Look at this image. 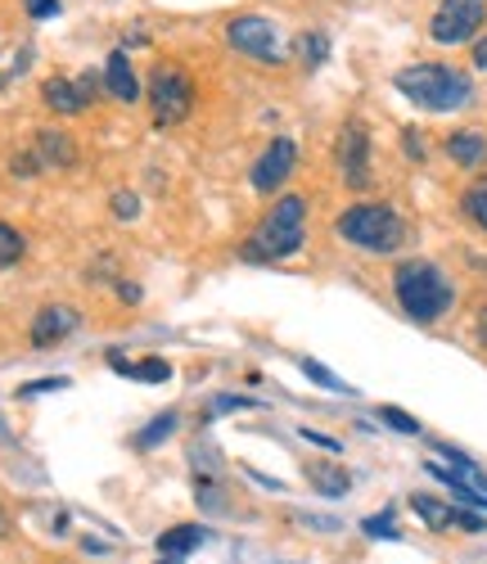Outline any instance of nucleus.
Instances as JSON below:
<instances>
[{
  "instance_id": "0eeeda50",
  "label": "nucleus",
  "mask_w": 487,
  "mask_h": 564,
  "mask_svg": "<svg viewBox=\"0 0 487 564\" xmlns=\"http://www.w3.org/2000/svg\"><path fill=\"white\" fill-rule=\"evenodd\" d=\"M483 19H487V0H443L429 23V36L437 45H461L483 28Z\"/></svg>"
},
{
  "instance_id": "aec40b11",
  "label": "nucleus",
  "mask_w": 487,
  "mask_h": 564,
  "mask_svg": "<svg viewBox=\"0 0 487 564\" xmlns=\"http://www.w3.org/2000/svg\"><path fill=\"white\" fill-rule=\"evenodd\" d=\"M23 253H28L23 235H19L10 221H0V267H14V262H23Z\"/></svg>"
},
{
  "instance_id": "b1692460",
  "label": "nucleus",
  "mask_w": 487,
  "mask_h": 564,
  "mask_svg": "<svg viewBox=\"0 0 487 564\" xmlns=\"http://www.w3.org/2000/svg\"><path fill=\"white\" fill-rule=\"evenodd\" d=\"M303 375H307V380H312V384H321V389H334V393H353V389H348L344 380H338V375H334V370H325L321 361H303Z\"/></svg>"
},
{
  "instance_id": "bb28decb",
  "label": "nucleus",
  "mask_w": 487,
  "mask_h": 564,
  "mask_svg": "<svg viewBox=\"0 0 487 564\" xmlns=\"http://www.w3.org/2000/svg\"><path fill=\"white\" fill-rule=\"evenodd\" d=\"M59 389H68V380H59V375H51V380H32V384H23V389H19V398H36V393H59Z\"/></svg>"
},
{
  "instance_id": "f8f14e48",
  "label": "nucleus",
  "mask_w": 487,
  "mask_h": 564,
  "mask_svg": "<svg viewBox=\"0 0 487 564\" xmlns=\"http://www.w3.org/2000/svg\"><path fill=\"white\" fill-rule=\"evenodd\" d=\"M41 96H45V105H51L55 113H86L90 109V100H86V90L77 86V82H68V77H51L41 86Z\"/></svg>"
},
{
  "instance_id": "c9c22d12",
  "label": "nucleus",
  "mask_w": 487,
  "mask_h": 564,
  "mask_svg": "<svg viewBox=\"0 0 487 564\" xmlns=\"http://www.w3.org/2000/svg\"><path fill=\"white\" fill-rule=\"evenodd\" d=\"M118 299H122V303H140V285H127V280H122V285H118Z\"/></svg>"
},
{
  "instance_id": "58836bf2",
  "label": "nucleus",
  "mask_w": 487,
  "mask_h": 564,
  "mask_svg": "<svg viewBox=\"0 0 487 564\" xmlns=\"http://www.w3.org/2000/svg\"><path fill=\"white\" fill-rule=\"evenodd\" d=\"M159 564H181V560H176V555H163V560H159Z\"/></svg>"
},
{
  "instance_id": "6ab92c4d",
  "label": "nucleus",
  "mask_w": 487,
  "mask_h": 564,
  "mask_svg": "<svg viewBox=\"0 0 487 564\" xmlns=\"http://www.w3.org/2000/svg\"><path fill=\"white\" fill-rule=\"evenodd\" d=\"M176 425H181V420H176V411H163V415H154L150 425H144V430L136 434V447H140V452H154L159 443H167V434H176Z\"/></svg>"
},
{
  "instance_id": "4c0bfd02",
  "label": "nucleus",
  "mask_w": 487,
  "mask_h": 564,
  "mask_svg": "<svg viewBox=\"0 0 487 564\" xmlns=\"http://www.w3.org/2000/svg\"><path fill=\"white\" fill-rule=\"evenodd\" d=\"M0 538H10V520H6V510H0Z\"/></svg>"
},
{
  "instance_id": "7c9ffc66",
  "label": "nucleus",
  "mask_w": 487,
  "mask_h": 564,
  "mask_svg": "<svg viewBox=\"0 0 487 564\" xmlns=\"http://www.w3.org/2000/svg\"><path fill=\"white\" fill-rule=\"evenodd\" d=\"M32 172H41L36 154H14V176H32Z\"/></svg>"
},
{
  "instance_id": "ea45409f",
  "label": "nucleus",
  "mask_w": 487,
  "mask_h": 564,
  "mask_svg": "<svg viewBox=\"0 0 487 564\" xmlns=\"http://www.w3.org/2000/svg\"><path fill=\"white\" fill-rule=\"evenodd\" d=\"M483 339H487V312H483Z\"/></svg>"
},
{
  "instance_id": "7ed1b4c3",
  "label": "nucleus",
  "mask_w": 487,
  "mask_h": 564,
  "mask_svg": "<svg viewBox=\"0 0 487 564\" xmlns=\"http://www.w3.org/2000/svg\"><path fill=\"white\" fill-rule=\"evenodd\" d=\"M307 240V199L299 195H284L262 226L253 230V240L244 245V258L249 262H280V258H294Z\"/></svg>"
},
{
  "instance_id": "72a5a7b5",
  "label": "nucleus",
  "mask_w": 487,
  "mask_h": 564,
  "mask_svg": "<svg viewBox=\"0 0 487 564\" xmlns=\"http://www.w3.org/2000/svg\"><path fill=\"white\" fill-rule=\"evenodd\" d=\"M307 443H316V447H329V452H338V438H329V434H316V430H299Z\"/></svg>"
},
{
  "instance_id": "2f4dec72",
  "label": "nucleus",
  "mask_w": 487,
  "mask_h": 564,
  "mask_svg": "<svg viewBox=\"0 0 487 564\" xmlns=\"http://www.w3.org/2000/svg\"><path fill=\"white\" fill-rule=\"evenodd\" d=\"M402 140H407V154H411V159L420 163V159H424V145H420V131H415V127H407V131H402Z\"/></svg>"
},
{
  "instance_id": "dca6fc26",
  "label": "nucleus",
  "mask_w": 487,
  "mask_h": 564,
  "mask_svg": "<svg viewBox=\"0 0 487 564\" xmlns=\"http://www.w3.org/2000/svg\"><path fill=\"white\" fill-rule=\"evenodd\" d=\"M447 154H452V163H461V167H483L487 140H483L478 131H456V135H447Z\"/></svg>"
},
{
  "instance_id": "5701e85b",
  "label": "nucleus",
  "mask_w": 487,
  "mask_h": 564,
  "mask_svg": "<svg viewBox=\"0 0 487 564\" xmlns=\"http://www.w3.org/2000/svg\"><path fill=\"white\" fill-rule=\"evenodd\" d=\"M361 533L366 538H379V542H402V533H398V524H393V514H370V520L361 524Z\"/></svg>"
},
{
  "instance_id": "393cba45",
  "label": "nucleus",
  "mask_w": 487,
  "mask_h": 564,
  "mask_svg": "<svg viewBox=\"0 0 487 564\" xmlns=\"http://www.w3.org/2000/svg\"><path fill=\"white\" fill-rule=\"evenodd\" d=\"M379 420L388 430H398V434H420V420L415 415H407V411H398V406H383L379 411Z\"/></svg>"
},
{
  "instance_id": "a878e982",
  "label": "nucleus",
  "mask_w": 487,
  "mask_h": 564,
  "mask_svg": "<svg viewBox=\"0 0 487 564\" xmlns=\"http://www.w3.org/2000/svg\"><path fill=\"white\" fill-rule=\"evenodd\" d=\"M303 55H307V68H316L329 55V41L321 32H303Z\"/></svg>"
},
{
  "instance_id": "1a4fd4ad",
  "label": "nucleus",
  "mask_w": 487,
  "mask_h": 564,
  "mask_svg": "<svg viewBox=\"0 0 487 564\" xmlns=\"http://www.w3.org/2000/svg\"><path fill=\"white\" fill-rule=\"evenodd\" d=\"M294 163H299V145L289 135H275L271 145H267V154L253 163V191L258 195H275L280 191V181H289V172H294Z\"/></svg>"
},
{
  "instance_id": "4468645a",
  "label": "nucleus",
  "mask_w": 487,
  "mask_h": 564,
  "mask_svg": "<svg viewBox=\"0 0 487 564\" xmlns=\"http://www.w3.org/2000/svg\"><path fill=\"white\" fill-rule=\"evenodd\" d=\"M204 542H208V529H199V524H176V529L159 533V551L176 555V560H185L190 551H199Z\"/></svg>"
},
{
  "instance_id": "f3484780",
  "label": "nucleus",
  "mask_w": 487,
  "mask_h": 564,
  "mask_svg": "<svg viewBox=\"0 0 487 564\" xmlns=\"http://www.w3.org/2000/svg\"><path fill=\"white\" fill-rule=\"evenodd\" d=\"M411 510L420 514V520L433 529V533H443V529H452L456 524V510L443 501V497H429V492H415L411 497Z\"/></svg>"
},
{
  "instance_id": "9d476101",
  "label": "nucleus",
  "mask_w": 487,
  "mask_h": 564,
  "mask_svg": "<svg viewBox=\"0 0 487 564\" xmlns=\"http://www.w3.org/2000/svg\"><path fill=\"white\" fill-rule=\"evenodd\" d=\"M77 325H82V312H77V307L51 303V307H41L36 321H32V344H36V348H55V344H64L68 335H77Z\"/></svg>"
},
{
  "instance_id": "6e6552de",
  "label": "nucleus",
  "mask_w": 487,
  "mask_h": 564,
  "mask_svg": "<svg viewBox=\"0 0 487 564\" xmlns=\"http://www.w3.org/2000/svg\"><path fill=\"white\" fill-rule=\"evenodd\" d=\"M338 167H344L348 191H366L370 185V135L361 122H348L338 131Z\"/></svg>"
},
{
  "instance_id": "2eb2a0df",
  "label": "nucleus",
  "mask_w": 487,
  "mask_h": 564,
  "mask_svg": "<svg viewBox=\"0 0 487 564\" xmlns=\"http://www.w3.org/2000/svg\"><path fill=\"white\" fill-rule=\"evenodd\" d=\"M105 86L113 90L118 100H127V105H136V100H140V82H136V73H131V64H127V55H109V64H105Z\"/></svg>"
},
{
  "instance_id": "e433bc0d",
  "label": "nucleus",
  "mask_w": 487,
  "mask_h": 564,
  "mask_svg": "<svg viewBox=\"0 0 487 564\" xmlns=\"http://www.w3.org/2000/svg\"><path fill=\"white\" fill-rule=\"evenodd\" d=\"M474 64L487 73V36H478V45H474Z\"/></svg>"
},
{
  "instance_id": "4be33fe9",
  "label": "nucleus",
  "mask_w": 487,
  "mask_h": 564,
  "mask_svg": "<svg viewBox=\"0 0 487 564\" xmlns=\"http://www.w3.org/2000/svg\"><path fill=\"white\" fill-rule=\"evenodd\" d=\"M465 213L487 230V176H483V181H474L469 191H465Z\"/></svg>"
},
{
  "instance_id": "39448f33",
  "label": "nucleus",
  "mask_w": 487,
  "mask_h": 564,
  "mask_svg": "<svg viewBox=\"0 0 487 564\" xmlns=\"http://www.w3.org/2000/svg\"><path fill=\"white\" fill-rule=\"evenodd\" d=\"M150 109H154L159 127H176V122L190 118V109H194V82H190L185 68L159 64L150 73Z\"/></svg>"
},
{
  "instance_id": "f257e3e1",
  "label": "nucleus",
  "mask_w": 487,
  "mask_h": 564,
  "mask_svg": "<svg viewBox=\"0 0 487 564\" xmlns=\"http://www.w3.org/2000/svg\"><path fill=\"white\" fill-rule=\"evenodd\" d=\"M393 86L424 113H456L474 100V82L447 64H411L393 77Z\"/></svg>"
},
{
  "instance_id": "473e14b6",
  "label": "nucleus",
  "mask_w": 487,
  "mask_h": 564,
  "mask_svg": "<svg viewBox=\"0 0 487 564\" xmlns=\"http://www.w3.org/2000/svg\"><path fill=\"white\" fill-rule=\"evenodd\" d=\"M199 506H204V510H221V492L208 488V484H199Z\"/></svg>"
},
{
  "instance_id": "412c9836",
  "label": "nucleus",
  "mask_w": 487,
  "mask_h": 564,
  "mask_svg": "<svg viewBox=\"0 0 487 564\" xmlns=\"http://www.w3.org/2000/svg\"><path fill=\"white\" fill-rule=\"evenodd\" d=\"M253 406H258V398H239V393H221V398H213V402H208L204 420H217V415H235V411H253Z\"/></svg>"
},
{
  "instance_id": "f03ea898",
  "label": "nucleus",
  "mask_w": 487,
  "mask_h": 564,
  "mask_svg": "<svg viewBox=\"0 0 487 564\" xmlns=\"http://www.w3.org/2000/svg\"><path fill=\"white\" fill-rule=\"evenodd\" d=\"M393 294L402 303V312L420 325H433L437 316H447L452 303H456V290H452V280L443 275V267H433L424 258H411L398 267L393 275Z\"/></svg>"
},
{
  "instance_id": "9b49d317",
  "label": "nucleus",
  "mask_w": 487,
  "mask_h": 564,
  "mask_svg": "<svg viewBox=\"0 0 487 564\" xmlns=\"http://www.w3.org/2000/svg\"><path fill=\"white\" fill-rule=\"evenodd\" d=\"M32 154H36V163L41 167H73L77 163V150H73V135H64V131H36V145H32Z\"/></svg>"
},
{
  "instance_id": "c85d7f7f",
  "label": "nucleus",
  "mask_w": 487,
  "mask_h": 564,
  "mask_svg": "<svg viewBox=\"0 0 487 564\" xmlns=\"http://www.w3.org/2000/svg\"><path fill=\"white\" fill-rule=\"evenodd\" d=\"M23 10L32 19H55L59 14V0H23Z\"/></svg>"
},
{
  "instance_id": "20e7f679",
  "label": "nucleus",
  "mask_w": 487,
  "mask_h": 564,
  "mask_svg": "<svg viewBox=\"0 0 487 564\" xmlns=\"http://www.w3.org/2000/svg\"><path fill=\"white\" fill-rule=\"evenodd\" d=\"M338 235L366 253H398L407 226L388 204H353L348 213H338Z\"/></svg>"
},
{
  "instance_id": "cd10ccee",
  "label": "nucleus",
  "mask_w": 487,
  "mask_h": 564,
  "mask_svg": "<svg viewBox=\"0 0 487 564\" xmlns=\"http://www.w3.org/2000/svg\"><path fill=\"white\" fill-rule=\"evenodd\" d=\"M136 213H140V199H136L131 191H118V195H113V217H118V221H131Z\"/></svg>"
},
{
  "instance_id": "c756f323",
  "label": "nucleus",
  "mask_w": 487,
  "mask_h": 564,
  "mask_svg": "<svg viewBox=\"0 0 487 564\" xmlns=\"http://www.w3.org/2000/svg\"><path fill=\"white\" fill-rule=\"evenodd\" d=\"M456 524H461V529H469V533L487 529V520H483V514H474V510H456Z\"/></svg>"
},
{
  "instance_id": "a211bd4d",
  "label": "nucleus",
  "mask_w": 487,
  "mask_h": 564,
  "mask_svg": "<svg viewBox=\"0 0 487 564\" xmlns=\"http://www.w3.org/2000/svg\"><path fill=\"white\" fill-rule=\"evenodd\" d=\"M307 484H312L321 497H344V492L353 488V479H348L338 465H312V469H307Z\"/></svg>"
},
{
  "instance_id": "ddd939ff",
  "label": "nucleus",
  "mask_w": 487,
  "mask_h": 564,
  "mask_svg": "<svg viewBox=\"0 0 487 564\" xmlns=\"http://www.w3.org/2000/svg\"><path fill=\"white\" fill-rule=\"evenodd\" d=\"M118 375H127V380H140V384H167L172 380V361L163 357H144V361H127V357H109Z\"/></svg>"
},
{
  "instance_id": "423d86ee",
  "label": "nucleus",
  "mask_w": 487,
  "mask_h": 564,
  "mask_svg": "<svg viewBox=\"0 0 487 564\" xmlns=\"http://www.w3.org/2000/svg\"><path fill=\"white\" fill-rule=\"evenodd\" d=\"M226 41H230V51L239 55H249V59H262V64H280L289 51H284V32L262 19V14H244L226 28Z\"/></svg>"
},
{
  "instance_id": "f704fd0d",
  "label": "nucleus",
  "mask_w": 487,
  "mask_h": 564,
  "mask_svg": "<svg viewBox=\"0 0 487 564\" xmlns=\"http://www.w3.org/2000/svg\"><path fill=\"white\" fill-rule=\"evenodd\" d=\"M303 524H307V529H325V533L338 529V520H325V514H303Z\"/></svg>"
}]
</instances>
